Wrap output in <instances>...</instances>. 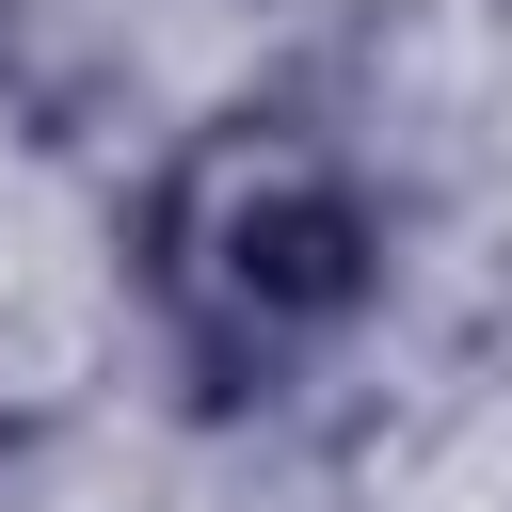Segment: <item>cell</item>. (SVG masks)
<instances>
[{"label": "cell", "mask_w": 512, "mask_h": 512, "mask_svg": "<svg viewBox=\"0 0 512 512\" xmlns=\"http://www.w3.org/2000/svg\"><path fill=\"white\" fill-rule=\"evenodd\" d=\"M144 272H160V320L192 336L208 384H272V368H304V352L352 320V288H368V208H352V176H336L304 128H208V144L160 176Z\"/></svg>", "instance_id": "6da1fadb"}]
</instances>
